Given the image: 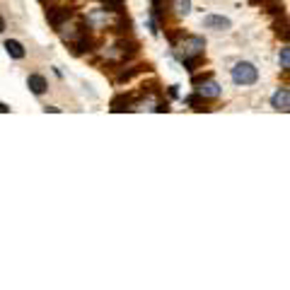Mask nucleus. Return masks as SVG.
Here are the masks:
<instances>
[{"mask_svg":"<svg viewBox=\"0 0 290 290\" xmlns=\"http://www.w3.org/2000/svg\"><path fill=\"white\" fill-rule=\"evenodd\" d=\"M138 42L136 39H131V37H121V39H116V42L109 46V51L107 56L114 58V61H119V63H126V61H131L133 56H138Z\"/></svg>","mask_w":290,"mask_h":290,"instance_id":"nucleus-1","label":"nucleus"},{"mask_svg":"<svg viewBox=\"0 0 290 290\" xmlns=\"http://www.w3.org/2000/svg\"><path fill=\"white\" fill-rule=\"evenodd\" d=\"M259 80V70L254 63H249V61H239L235 63V68H232V83L235 85H242V87H249V85H254Z\"/></svg>","mask_w":290,"mask_h":290,"instance_id":"nucleus-2","label":"nucleus"},{"mask_svg":"<svg viewBox=\"0 0 290 290\" xmlns=\"http://www.w3.org/2000/svg\"><path fill=\"white\" fill-rule=\"evenodd\" d=\"M73 15H75V10L70 8V5H61V8H54V10H49L46 13V17H49V25L54 29H61L68 20H73Z\"/></svg>","mask_w":290,"mask_h":290,"instance_id":"nucleus-3","label":"nucleus"},{"mask_svg":"<svg viewBox=\"0 0 290 290\" xmlns=\"http://www.w3.org/2000/svg\"><path fill=\"white\" fill-rule=\"evenodd\" d=\"M181 49V58L184 56H198L203 54V49H206V39L203 37H186L184 34V42L179 44Z\"/></svg>","mask_w":290,"mask_h":290,"instance_id":"nucleus-4","label":"nucleus"},{"mask_svg":"<svg viewBox=\"0 0 290 290\" xmlns=\"http://www.w3.org/2000/svg\"><path fill=\"white\" fill-rule=\"evenodd\" d=\"M222 92V87L213 78H206L203 83H198V95L203 97V99H218Z\"/></svg>","mask_w":290,"mask_h":290,"instance_id":"nucleus-5","label":"nucleus"},{"mask_svg":"<svg viewBox=\"0 0 290 290\" xmlns=\"http://www.w3.org/2000/svg\"><path fill=\"white\" fill-rule=\"evenodd\" d=\"M203 27L206 29H215V32H225V29L232 27V22L222 15H206L203 17Z\"/></svg>","mask_w":290,"mask_h":290,"instance_id":"nucleus-6","label":"nucleus"},{"mask_svg":"<svg viewBox=\"0 0 290 290\" xmlns=\"http://www.w3.org/2000/svg\"><path fill=\"white\" fill-rule=\"evenodd\" d=\"M271 107L276 111H290V90L288 87H280L276 95L271 97Z\"/></svg>","mask_w":290,"mask_h":290,"instance_id":"nucleus-7","label":"nucleus"},{"mask_svg":"<svg viewBox=\"0 0 290 290\" xmlns=\"http://www.w3.org/2000/svg\"><path fill=\"white\" fill-rule=\"evenodd\" d=\"M133 104H136V97L131 95H116L114 99H111V111H131L133 109Z\"/></svg>","mask_w":290,"mask_h":290,"instance_id":"nucleus-8","label":"nucleus"},{"mask_svg":"<svg viewBox=\"0 0 290 290\" xmlns=\"http://www.w3.org/2000/svg\"><path fill=\"white\" fill-rule=\"evenodd\" d=\"M27 87L34 92V95H44V92H46V87H49V83H46V78H44V75L32 73V75L27 78Z\"/></svg>","mask_w":290,"mask_h":290,"instance_id":"nucleus-9","label":"nucleus"},{"mask_svg":"<svg viewBox=\"0 0 290 290\" xmlns=\"http://www.w3.org/2000/svg\"><path fill=\"white\" fill-rule=\"evenodd\" d=\"M5 51H8V56H10V58H15V61H22V58L27 56L25 46L17 42V39H8V42H5Z\"/></svg>","mask_w":290,"mask_h":290,"instance_id":"nucleus-10","label":"nucleus"},{"mask_svg":"<svg viewBox=\"0 0 290 290\" xmlns=\"http://www.w3.org/2000/svg\"><path fill=\"white\" fill-rule=\"evenodd\" d=\"M181 63H184V68L189 70V73H193V70L198 68L201 63H203V54H198V56H184L181 58Z\"/></svg>","mask_w":290,"mask_h":290,"instance_id":"nucleus-11","label":"nucleus"},{"mask_svg":"<svg viewBox=\"0 0 290 290\" xmlns=\"http://www.w3.org/2000/svg\"><path fill=\"white\" fill-rule=\"evenodd\" d=\"M278 17H280V20H276V25H273V27H276V32L283 37V42H288V17H285V13L278 15Z\"/></svg>","mask_w":290,"mask_h":290,"instance_id":"nucleus-12","label":"nucleus"},{"mask_svg":"<svg viewBox=\"0 0 290 290\" xmlns=\"http://www.w3.org/2000/svg\"><path fill=\"white\" fill-rule=\"evenodd\" d=\"M104 13H124V0H104Z\"/></svg>","mask_w":290,"mask_h":290,"instance_id":"nucleus-13","label":"nucleus"},{"mask_svg":"<svg viewBox=\"0 0 290 290\" xmlns=\"http://www.w3.org/2000/svg\"><path fill=\"white\" fill-rule=\"evenodd\" d=\"M278 58H280V68L288 73V70H290V49H288V44L280 49V56H278Z\"/></svg>","mask_w":290,"mask_h":290,"instance_id":"nucleus-14","label":"nucleus"},{"mask_svg":"<svg viewBox=\"0 0 290 290\" xmlns=\"http://www.w3.org/2000/svg\"><path fill=\"white\" fill-rule=\"evenodd\" d=\"M174 10H177V15H189L191 13V0H177Z\"/></svg>","mask_w":290,"mask_h":290,"instance_id":"nucleus-15","label":"nucleus"},{"mask_svg":"<svg viewBox=\"0 0 290 290\" xmlns=\"http://www.w3.org/2000/svg\"><path fill=\"white\" fill-rule=\"evenodd\" d=\"M162 5H165V0H152V15H155V20H162Z\"/></svg>","mask_w":290,"mask_h":290,"instance_id":"nucleus-16","label":"nucleus"},{"mask_svg":"<svg viewBox=\"0 0 290 290\" xmlns=\"http://www.w3.org/2000/svg\"><path fill=\"white\" fill-rule=\"evenodd\" d=\"M0 114H10V107H8V104H3V102H0Z\"/></svg>","mask_w":290,"mask_h":290,"instance_id":"nucleus-17","label":"nucleus"},{"mask_svg":"<svg viewBox=\"0 0 290 290\" xmlns=\"http://www.w3.org/2000/svg\"><path fill=\"white\" fill-rule=\"evenodd\" d=\"M44 111H46V114H49V111H54V114H58L61 109H58V107H44Z\"/></svg>","mask_w":290,"mask_h":290,"instance_id":"nucleus-18","label":"nucleus"},{"mask_svg":"<svg viewBox=\"0 0 290 290\" xmlns=\"http://www.w3.org/2000/svg\"><path fill=\"white\" fill-rule=\"evenodd\" d=\"M3 32H5V20L0 17V34H3Z\"/></svg>","mask_w":290,"mask_h":290,"instance_id":"nucleus-19","label":"nucleus"},{"mask_svg":"<svg viewBox=\"0 0 290 290\" xmlns=\"http://www.w3.org/2000/svg\"><path fill=\"white\" fill-rule=\"evenodd\" d=\"M42 3H46V0H42Z\"/></svg>","mask_w":290,"mask_h":290,"instance_id":"nucleus-20","label":"nucleus"}]
</instances>
